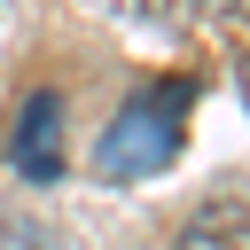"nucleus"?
Wrapping results in <instances>:
<instances>
[{
	"mask_svg": "<svg viewBox=\"0 0 250 250\" xmlns=\"http://www.w3.org/2000/svg\"><path fill=\"white\" fill-rule=\"evenodd\" d=\"M188 102H195L188 78H156V86H141V94L102 125V141H94V172H102V180H156V172L180 156V141H188Z\"/></svg>",
	"mask_w": 250,
	"mask_h": 250,
	"instance_id": "1",
	"label": "nucleus"
},
{
	"mask_svg": "<svg viewBox=\"0 0 250 250\" xmlns=\"http://www.w3.org/2000/svg\"><path fill=\"white\" fill-rule=\"evenodd\" d=\"M16 172L23 180H62V94H31L23 109H16Z\"/></svg>",
	"mask_w": 250,
	"mask_h": 250,
	"instance_id": "2",
	"label": "nucleus"
},
{
	"mask_svg": "<svg viewBox=\"0 0 250 250\" xmlns=\"http://www.w3.org/2000/svg\"><path fill=\"white\" fill-rule=\"evenodd\" d=\"M180 250H250V211H242V195L203 203V211L180 227Z\"/></svg>",
	"mask_w": 250,
	"mask_h": 250,
	"instance_id": "3",
	"label": "nucleus"
},
{
	"mask_svg": "<svg viewBox=\"0 0 250 250\" xmlns=\"http://www.w3.org/2000/svg\"><path fill=\"white\" fill-rule=\"evenodd\" d=\"M86 8L109 23H133V31H180V16H188V0H86Z\"/></svg>",
	"mask_w": 250,
	"mask_h": 250,
	"instance_id": "4",
	"label": "nucleus"
}]
</instances>
